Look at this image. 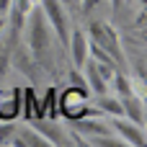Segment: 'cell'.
<instances>
[{
    "label": "cell",
    "mask_w": 147,
    "mask_h": 147,
    "mask_svg": "<svg viewBox=\"0 0 147 147\" xmlns=\"http://www.w3.org/2000/svg\"><path fill=\"white\" fill-rule=\"evenodd\" d=\"M28 54L39 67H49L52 62V26L44 18V10L36 5L28 13Z\"/></svg>",
    "instance_id": "6da1fadb"
},
{
    "label": "cell",
    "mask_w": 147,
    "mask_h": 147,
    "mask_svg": "<svg viewBox=\"0 0 147 147\" xmlns=\"http://www.w3.org/2000/svg\"><path fill=\"white\" fill-rule=\"evenodd\" d=\"M88 39H90V41H96L101 49H106V52L116 59V65H121V62H124V49H121L119 31H116L109 21H93V23L88 26Z\"/></svg>",
    "instance_id": "7a4b0ae2"
},
{
    "label": "cell",
    "mask_w": 147,
    "mask_h": 147,
    "mask_svg": "<svg viewBox=\"0 0 147 147\" xmlns=\"http://www.w3.org/2000/svg\"><path fill=\"white\" fill-rule=\"evenodd\" d=\"M39 8L44 10V18L49 21L52 31L59 36V41L67 44L72 28H70V13H67L65 3H62V0H39Z\"/></svg>",
    "instance_id": "3957f363"
},
{
    "label": "cell",
    "mask_w": 147,
    "mask_h": 147,
    "mask_svg": "<svg viewBox=\"0 0 147 147\" xmlns=\"http://www.w3.org/2000/svg\"><path fill=\"white\" fill-rule=\"evenodd\" d=\"M85 103H88V93H83L78 88H67L59 96V111L70 121L72 119H80V116H96V114H101L98 109H88Z\"/></svg>",
    "instance_id": "277c9868"
},
{
    "label": "cell",
    "mask_w": 147,
    "mask_h": 147,
    "mask_svg": "<svg viewBox=\"0 0 147 147\" xmlns=\"http://www.w3.org/2000/svg\"><path fill=\"white\" fill-rule=\"evenodd\" d=\"M106 124H109L111 132L119 134L127 145H132V147H142L145 145V129H142L140 124H134V121H129V119H124V116H109Z\"/></svg>",
    "instance_id": "5b68a950"
},
{
    "label": "cell",
    "mask_w": 147,
    "mask_h": 147,
    "mask_svg": "<svg viewBox=\"0 0 147 147\" xmlns=\"http://www.w3.org/2000/svg\"><path fill=\"white\" fill-rule=\"evenodd\" d=\"M31 121V127L49 142V147H59V145H70L67 142V134H65V129L54 121V119H47V116H34V119H28Z\"/></svg>",
    "instance_id": "8992f818"
},
{
    "label": "cell",
    "mask_w": 147,
    "mask_h": 147,
    "mask_svg": "<svg viewBox=\"0 0 147 147\" xmlns=\"http://www.w3.org/2000/svg\"><path fill=\"white\" fill-rule=\"evenodd\" d=\"M10 67H18L28 80H36V78H39V65L34 62V57H31L28 52H21L16 44H13V49H10Z\"/></svg>",
    "instance_id": "52a82bcc"
},
{
    "label": "cell",
    "mask_w": 147,
    "mask_h": 147,
    "mask_svg": "<svg viewBox=\"0 0 147 147\" xmlns=\"http://www.w3.org/2000/svg\"><path fill=\"white\" fill-rule=\"evenodd\" d=\"M8 145L10 147H49V142L34 129V127H26V129H16L13 134H10V140H8Z\"/></svg>",
    "instance_id": "ba28073f"
},
{
    "label": "cell",
    "mask_w": 147,
    "mask_h": 147,
    "mask_svg": "<svg viewBox=\"0 0 147 147\" xmlns=\"http://www.w3.org/2000/svg\"><path fill=\"white\" fill-rule=\"evenodd\" d=\"M119 101H121L124 116H127L129 121H134V124L142 127V124H145V103H142V98L134 96V93H127V96H121Z\"/></svg>",
    "instance_id": "9c48e42d"
},
{
    "label": "cell",
    "mask_w": 147,
    "mask_h": 147,
    "mask_svg": "<svg viewBox=\"0 0 147 147\" xmlns=\"http://www.w3.org/2000/svg\"><path fill=\"white\" fill-rule=\"evenodd\" d=\"M70 52H72V62H75V70H83L85 59H88V39L83 31H70Z\"/></svg>",
    "instance_id": "30bf717a"
},
{
    "label": "cell",
    "mask_w": 147,
    "mask_h": 147,
    "mask_svg": "<svg viewBox=\"0 0 147 147\" xmlns=\"http://www.w3.org/2000/svg\"><path fill=\"white\" fill-rule=\"evenodd\" d=\"M72 129H78L85 140H88V137H98V134H109V132H111V127H109L106 121H101V119H85V116L72 119Z\"/></svg>",
    "instance_id": "8fae6325"
},
{
    "label": "cell",
    "mask_w": 147,
    "mask_h": 147,
    "mask_svg": "<svg viewBox=\"0 0 147 147\" xmlns=\"http://www.w3.org/2000/svg\"><path fill=\"white\" fill-rule=\"evenodd\" d=\"M83 72H85V83H88V90H93L96 96H101V93H106V80L101 78V72H98V67H96V62L93 59H85V65H83Z\"/></svg>",
    "instance_id": "7c38bea8"
},
{
    "label": "cell",
    "mask_w": 147,
    "mask_h": 147,
    "mask_svg": "<svg viewBox=\"0 0 147 147\" xmlns=\"http://www.w3.org/2000/svg\"><path fill=\"white\" fill-rule=\"evenodd\" d=\"M96 103H98V111H101V114H109V116H124V111H121V101L114 98V96L101 93Z\"/></svg>",
    "instance_id": "4fadbf2b"
},
{
    "label": "cell",
    "mask_w": 147,
    "mask_h": 147,
    "mask_svg": "<svg viewBox=\"0 0 147 147\" xmlns=\"http://www.w3.org/2000/svg\"><path fill=\"white\" fill-rule=\"evenodd\" d=\"M57 90L54 88H47V98L41 101V106H44V114H49V119H54L57 116Z\"/></svg>",
    "instance_id": "5bb4252c"
},
{
    "label": "cell",
    "mask_w": 147,
    "mask_h": 147,
    "mask_svg": "<svg viewBox=\"0 0 147 147\" xmlns=\"http://www.w3.org/2000/svg\"><path fill=\"white\" fill-rule=\"evenodd\" d=\"M111 83L116 85L119 96H127V93H134V88H132V80H129V78H124L121 72H116V75L111 78Z\"/></svg>",
    "instance_id": "9a60e30c"
},
{
    "label": "cell",
    "mask_w": 147,
    "mask_h": 147,
    "mask_svg": "<svg viewBox=\"0 0 147 147\" xmlns=\"http://www.w3.org/2000/svg\"><path fill=\"white\" fill-rule=\"evenodd\" d=\"M10 49H13V44H10L8 49H0V83L5 80V75H8V70H10Z\"/></svg>",
    "instance_id": "2e32d148"
},
{
    "label": "cell",
    "mask_w": 147,
    "mask_h": 147,
    "mask_svg": "<svg viewBox=\"0 0 147 147\" xmlns=\"http://www.w3.org/2000/svg\"><path fill=\"white\" fill-rule=\"evenodd\" d=\"M70 88H78V90H83V93H88V83H85V78L80 75V70H72L70 72Z\"/></svg>",
    "instance_id": "e0dca14e"
},
{
    "label": "cell",
    "mask_w": 147,
    "mask_h": 147,
    "mask_svg": "<svg viewBox=\"0 0 147 147\" xmlns=\"http://www.w3.org/2000/svg\"><path fill=\"white\" fill-rule=\"evenodd\" d=\"M13 132H16L13 124H0V145H8V140H10Z\"/></svg>",
    "instance_id": "ac0fdd59"
},
{
    "label": "cell",
    "mask_w": 147,
    "mask_h": 147,
    "mask_svg": "<svg viewBox=\"0 0 147 147\" xmlns=\"http://www.w3.org/2000/svg\"><path fill=\"white\" fill-rule=\"evenodd\" d=\"M103 0H83V13H90L93 8H98Z\"/></svg>",
    "instance_id": "d6986e66"
},
{
    "label": "cell",
    "mask_w": 147,
    "mask_h": 147,
    "mask_svg": "<svg viewBox=\"0 0 147 147\" xmlns=\"http://www.w3.org/2000/svg\"><path fill=\"white\" fill-rule=\"evenodd\" d=\"M10 3H13V0H0V13H3V16L8 13V8H10Z\"/></svg>",
    "instance_id": "ffe728a7"
},
{
    "label": "cell",
    "mask_w": 147,
    "mask_h": 147,
    "mask_svg": "<svg viewBox=\"0 0 147 147\" xmlns=\"http://www.w3.org/2000/svg\"><path fill=\"white\" fill-rule=\"evenodd\" d=\"M121 5H124V0H111V8L114 10H121Z\"/></svg>",
    "instance_id": "44dd1931"
},
{
    "label": "cell",
    "mask_w": 147,
    "mask_h": 147,
    "mask_svg": "<svg viewBox=\"0 0 147 147\" xmlns=\"http://www.w3.org/2000/svg\"><path fill=\"white\" fill-rule=\"evenodd\" d=\"M5 26H8V18H5V16L0 13V34H3V28H5Z\"/></svg>",
    "instance_id": "7402d4cb"
},
{
    "label": "cell",
    "mask_w": 147,
    "mask_h": 147,
    "mask_svg": "<svg viewBox=\"0 0 147 147\" xmlns=\"http://www.w3.org/2000/svg\"><path fill=\"white\" fill-rule=\"evenodd\" d=\"M145 3H147V0H137V5H140V8H145Z\"/></svg>",
    "instance_id": "603a6c76"
}]
</instances>
